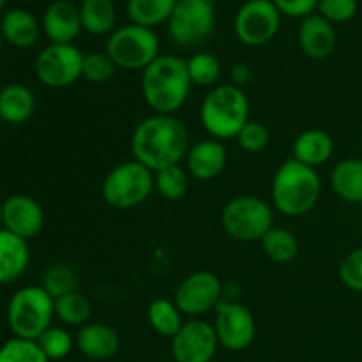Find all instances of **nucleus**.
<instances>
[{
  "mask_svg": "<svg viewBox=\"0 0 362 362\" xmlns=\"http://www.w3.org/2000/svg\"><path fill=\"white\" fill-rule=\"evenodd\" d=\"M187 62L191 83L198 87H216L221 78V62L209 52H198Z\"/></svg>",
  "mask_w": 362,
  "mask_h": 362,
  "instance_id": "obj_32",
  "label": "nucleus"
},
{
  "mask_svg": "<svg viewBox=\"0 0 362 362\" xmlns=\"http://www.w3.org/2000/svg\"><path fill=\"white\" fill-rule=\"evenodd\" d=\"M85 55L74 45L49 42L35 59V74L49 88H66L76 83L83 71Z\"/></svg>",
  "mask_w": 362,
  "mask_h": 362,
  "instance_id": "obj_11",
  "label": "nucleus"
},
{
  "mask_svg": "<svg viewBox=\"0 0 362 362\" xmlns=\"http://www.w3.org/2000/svg\"><path fill=\"white\" fill-rule=\"evenodd\" d=\"M30 262L28 243L14 233L0 230V285H9L25 274Z\"/></svg>",
  "mask_w": 362,
  "mask_h": 362,
  "instance_id": "obj_20",
  "label": "nucleus"
},
{
  "mask_svg": "<svg viewBox=\"0 0 362 362\" xmlns=\"http://www.w3.org/2000/svg\"><path fill=\"white\" fill-rule=\"evenodd\" d=\"M78 274L71 265L67 264H53L42 272L41 286L52 296L53 300L60 299L64 296L78 292Z\"/></svg>",
  "mask_w": 362,
  "mask_h": 362,
  "instance_id": "obj_31",
  "label": "nucleus"
},
{
  "mask_svg": "<svg viewBox=\"0 0 362 362\" xmlns=\"http://www.w3.org/2000/svg\"><path fill=\"white\" fill-rule=\"evenodd\" d=\"M221 303L223 283L209 271L193 272L177 286L175 304L187 317H202L209 311H216Z\"/></svg>",
  "mask_w": 362,
  "mask_h": 362,
  "instance_id": "obj_12",
  "label": "nucleus"
},
{
  "mask_svg": "<svg viewBox=\"0 0 362 362\" xmlns=\"http://www.w3.org/2000/svg\"><path fill=\"white\" fill-rule=\"evenodd\" d=\"M69 2H74V4H76V2H81V0H69Z\"/></svg>",
  "mask_w": 362,
  "mask_h": 362,
  "instance_id": "obj_45",
  "label": "nucleus"
},
{
  "mask_svg": "<svg viewBox=\"0 0 362 362\" xmlns=\"http://www.w3.org/2000/svg\"><path fill=\"white\" fill-rule=\"evenodd\" d=\"M200 122L216 140H232L250 122V99L244 88L216 85L202 101Z\"/></svg>",
  "mask_w": 362,
  "mask_h": 362,
  "instance_id": "obj_4",
  "label": "nucleus"
},
{
  "mask_svg": "<svg viewBox=\"0 0 362 362\" xmlns=\"http://www.w3.org/2000/svg\"><path fill=\"white\" fill-rule=\"evenodd\" d=\"M117 66L113 60L110 59L106 52H92L87 53L83 59V71H81V78L88 81V83L103 85L110 81L115 74Z\"/></svg>",
  "mask_w": 362,
  "mask_h": 362,
  "instance_id": "obj_35",
  "label": "nucleus"
},
{
  "mask_svg": "<svg viewBox=\"0 0 362 362\" xmlns=\"http://www.w3.org/2000/svg\"><path fill=\"white\" fill-rule=\"evenodd\" d=\"M253 73H251V67L246 66V64H235L230 71V80H232V85L243 88L247 81L251 80Z\"/></svg>",
  "mask_w": 362,
  "mask_h": 362,
  "instance_id": "obj_40",
  "label": "nucleus"
},
{
  "mask_svg": "<svg viewBox=\"0 0 362 362\" xmlns=\"http://www.w3.org/2000/svg\"><path fill=\"white\" fill-rule=\"evenodd\" d=\"M41 28L53 45H73L83 30L80 7L69 0H55L42 14Z\"/></svg>",
  "mask_w": 362,
  "mask_h": 362,
  "instance_id": "obj_16",
  "label": "nucleus"
},
{
  "mask_svg": "<svg viewBox=\"0 0 362 362\" xmlns=\"http://www.w3.org/2000/svg\"><path fill=\"white\" fill-rule=\"evenodd\" d=\"M39 349L42 350L49 362L52 361H62L73 352V349L76 346V339L71 336V332L64 327H57L52 325L49 329H46L37 339Z\"/></svg>",
  "mask_w": 362,
  "mask_h": 362,
  "instance_id": "obj_33",
  "label": "nucleus"
},
{
  "mask_svg": "<svg viewBox=\"0 0 362 362\" xmlns=\"http://www.w3.org/2000/svg\"><path fill=\"white\" fill-rule=\"evenodd\" d=\"M339 279L346 288L362 292V246L345 255L338 269Z\"/></svg>",
  "mask_w": 362,
  "mask_h": 362,
  "instance_id": "obj_38",
  "label": "nucleus"
},
{
  "mask_svg": "<svg viewBox=\"0 0 362 362\" xmlns=\"http://www.w3.org/2000/svg\"><path fill=\"white\" fill-rule=\"evenodd\" d=\"M214 331L219 345L230 352H243L253 343L257 324L250 308L233 300H223L216 310Z\"/></svg>",
  "mask_w": 362,
  "mask_h": 362,
  "instance_id": "obj_13",
  "label": "nucleus"
},
{
  "mask_svg": "<svg viewBox=\"0 0 362 362\" xmlns=\"http://www.w3.org/2000/svg\"><path fill=\"white\" fill-rule=\"evenodd\" d=\"M228 152L225 144L216 138H207L191 145L186 154V170L197 180H212L226 168Z\"/></svg>",
  "mask_w": 362,
  "mask_h": 362,
  "instance_id": "obj_17",
  "label": "nucleus"
},
{
  "mask_svg": "<svg viewBox=\"0 0 362 362\" xmlns=\"http://www.w3.org/2000/svg\"><path fill=\"white\" fill-rule=\"evenodd\" d=\"M55 300L41 285L23 286L9 299L7 324L14 338L37 341L39 336L52 327Z\"/></svg>",
  "mask_w": 362,
  "mask_h": 362,
  "instance_id": "obj_5",
  "label": "nucleus"
},
{
  "mask_svg": "<svg viewBox=\"0 0 362 362\" xmlns=\"http://www.w3.org/2000/svg\"><path fill=\"white\" fill-rule=\"evenodd\" d=\"M4 223H2V204H0V230H2Z\"/></svg>",
  "mask_w": 362,
  "mask_h": 362,
  "instance_id": "obj_41",
  "label": "nucleus"
},
{
  "mask_svg": "<svg viewBox=\"0 0 362 362\" xmlns=\"http://www.w3.org/2000/svg\"><path fill=\"white\" fill-rule=\"evenodd\" d=\"M182 311L175 304V300L156 299L148 304L147 318L151 327L165 338H175L177 332L182 329L186 322L182 320Z\"/></svg>",
  "mask_w": 362,
  "mask_h": 362,
  "instance_id": "obj_27",
  "label": "nucleus"
},
{
  "mask_svg": "<svg viewBox=\"0 0 362 362\" xmlns=\"http://www.w3.org/2000/svg\"><path fill=\"white\" fill-rule=\"evenodd\" d=\"M299 46L310 59H329L338 46L334 25L318 13L304 18L299 27Z\"/></svg>",
  "mask_w": 362,
  "mask_h": 362,
  "instance_id": "obj_18",
  "label": "nucleus"
},
{
  "mask_svg": "<svg viewBox=\"0 0 362 362\" xmlns=\"http://www.w3.org/2000/svg\"><path fill=\"white\" fill-rule=\"evenodd\" d=\"M179 0H127V16L131 23L154 30L168 23Z\"/></svg>",
  "mask_w": 362,
  "mask_h": 362,
  "instance_id": "obj_26",
  "label": "nucleus"
},
{
  "mask_svg": "<svg viewBox=\"0 0 362 362\" xmlns=\"http://www.w3.org/2000/svg\"><path fill=\"white\" fill-rule=\"evenodd\" d=\"M154 189L168 202L180 200L189 189V173L182 165H173L154 173Z\"/></svg>",
  "mask_w": 362,
  "mask_h": 362,
  "instance_id": "obj_29",
  "label": "nucleus"
},
{
  "mask_svg": "<svg viewBox=\"0 0 362 362\" xmlns=\"http://www.w3.org/2000/svg\"><path fill=\"white\" fill-rule=\"evenodd\" d=\"M262 251L276 264H288L299 253V243L290 230L272 226L260 240Z\"/></svg>",
  "mask_w": 362,
  "mask_h": 362,
  "instance_id": "obj_28",
  "label": "nucleus"
},
{
  "mask_svg": "<svg viewBox=\"0 0 362 362\" xmlns=\"http://www.w3.org/2000/svg\"><path fill=\"white\" fill-rule=\"evenodd\" d=\"M2 42H4V37H2V32H0V49H2Z\"/></svg>",
  "mask_w": 362,
  "mask_h": 362,
  "instance_id": "obj_43",
  "label": "nucleus"
},
{
  "mask_svg": "<svg viewBox=\"0 0 362 362\" xmlns=\"http://www.w3.org/2000/svg\"><path fill=\"white\" fill-rule=\"evenodd\" d=\"M272 2L283 16L304 20V18L315 14L320 0H272Z\"/></svg>",
  "mask_w": 362,
  "mask_h": 362,
  "instance_id": "obj_39",
  "label": "nucleus"
},
{
  "mask_svg": "<svg viewBox=\"0 0 362 362\" xmlns=\"http://www.w3.org/2000/svg\"><path fill=\"white\" fill-rule=\"evenodd\" d=\"M6 2H7V0H0V13H2V9L6 7Z\"/></svg>",
  "mask_w": 362,
  "mask_h": 362,
  "instance_id": "obj_42",
  "label": "nucleus"
},
{
  "mask_svg": "<svg viewBox=\"0 0 362 362\" xmlns=\"http://www.w3.org/2000/svg\"><path fill=\"white\" fill-rule=\"evenodd\" d=\"M81 27L90 35H110L115 30L117 9L110 0H81Z\"/></svg>",
  "mask_w": 362,
  "mask_h": 362,
  "instance_id": "obj_25",
  "label": "nucleus"
},
{
  "mask_svg": "<svg viewBox=\"0 0 362 362\" xmlns=\"http://www.w3.org/2000/svg\"><path fill=\"white\" fill-rule=\"evenodd\" d=\"M105 52L117 69L144 71L159 57V37L152 28L127 23L108 35Z\"/></svg>",
  "mask_w": 362,
  "mask_h": 362,
  "instance_id": "obj_7",
  "label": "nucleus"
},
{
  "mask_svg": "<svg viewBox=\"0 0 362 362\" xmlns=\"http://www.w3.org/2000/svg\"><path fill=\"white\" fill-rule=\"evenodd\" d=\"M221 225L232 239L239 243H255L274 226L271 205L258 197H235L223 207Z\"/></svg>",
  "mask_w": 362,
  "mask_h": 362,
  "instance_id": "obj_8",
  "label": "nucleus"
},
{
  "mask_svg": "<svg viewBox=\"0 0 362 362\" xmlns=\"http://www.w3.org/2000/svg\"><path fill=\"white\" fill-rule=\"evenodd\" d=\"M92 315V303L87 296L73 292L55 300V317L71 327H83Z\"/></svg>",
  "mask_w": 362,
  "mask_h": 362,
  "instance_id": "obj_30",
  "label": "nucleus"
},
{
  "mask_svg": "<svg viewBox=\"0 0 362 362\" xmlns=\"http://www.w3.org/2000/svg\"><path fill=\"white\" fill-rule=\"evenodd\" d=\"M357 9H359L357 0H320L317 7L318 14L331 21L332 25L346 23V21L354 20Z\"/></svg>",
  "mask_w": 362,
  "mask_h": 362,
  "instance_id": "obj_37",
  "label": "nucleus"
},
{
  "mask_svg": "<svg viewBox=\"0 0 362 362\" xmlns=\"http://www.w3.org/2000/svg\"><path fill=\"white\" fill-rule=\"evenodd\" d=\"M110 2H115V0H110Z\"/></svg>",
  "mask_w": 362,
  "mask_h": 362,
  "instance_id": "obj_46",
  "label": "nucleus"
},
{
  "mask_svg": "<svg viewBox=\"0 0 362 362\" xmlns=\"http://www.w3.org/2000/svg\"><path fill=\"white\" fill-rule=\"evenodd\" d=\"M168 34L184 48L204 45L216 28V6L212 0H179L168 20Z\"/></svg>",
  "mask_w": 362,
  "mask_h": 362,
  "instance_id": "obj_9",
  "label": "nucleus"
},
{
  "mask_svg": "<svg viewBox=\"0 0 362 362\" xmlns=\"http://www.w3.org/2000/svg\"><path fill=\"white\" fill-rule=\"evenodd\" d=\"M331 187L343 202L362 204V159L339 161L331 172Z\"/></svg>",
  "mask_w": 362,
  "mask_h": 362,
  "instance_id": "obj_24",
  "label": "nucleus"
},
{
  "mask_svg": "<svg viewBox=\"0 0 362 362\" xmlns=\"http://www.w3.org/2000/svg\"><path fill=\"white\" fill-rule=\"evenodd\" d=\"M152 191L154 173L134 159L110 170L101 184L103 200L119 211L138 207L148 200Z\"/></svg>",
  "mask_w": 362,
  "mask_h": 362,
  "instance_id": "obj_6",
  "label": "nucleus"
},
{
  "mask_svg": "<svg viewBox=\"0 0 362 362\" xmlns=\"http://www.w3.org/2000/svg\"><path fill=\"white\" fill-rule=\"evenodd\" d=\"M272 204L286 218H300L313 211L322 194V180L315 168L286 159L272 179Z\"/></svg>",
  "mask_w": 362,
  "mask_h": 362,
  "instance_id": "obj_3",
  "label": "nucleus"
},
{
  "mask_svg": "<svg viewBox=\"0 0 362 362\" xmlns=\"http://www.w3.org/2000/svg\"><path fill=\"white\" fill-rule=\"evenodd\" d=\"M35 98L30 88L11 83L0 90V119L7 124H23L34 115Z\"/></svg>",
  "mask_w": 362,
  "mask_h": 362,
  "instance_id": "obj_23",
  "label": "nucleus"
},
{
  "mask_svg": "<svg viewBox=\"0 0 362 362\" xmlns=\"http://www.w3.org/2000/svg\"><path fill=\"white\" fill-rule=\"evenodd\" d=\"M0 362H49L37 341L13 338L0 346Z\"/></svg>",
  "mask_w": 362,
  "mask_h": 362,
  "instance_id": "obj_34",
  "label": "nucleus"
},
{
  "mask_svg": "<svg viewBox=\"0 0 362 362\" xmlns=\"http://www.w3.org/2000/svg\"><path fill=\"white\" fill-rule=\"evenodd\" d=\"M281 16L272 0H246L233 20V32L243 45L258 48L278 35Z\"/></svg>",
  "mask_w": 362,
  "mask_h": 362,
  "instance_id": "obj_10",
  "label": "nucleus"
},
{
  "mask_svg": "<svg viewBox=\"0 0 362 362\" xmlns=\"http://www.w3.org/2000/svg\"><path fill=\"white\" fill-rule=\"evenodd\" d=\"M41 30L42 28L37 18L30 11L21 9V7L9 9L0 21V32H2L4 41L16 48L34 46L39 41Z\"/></svg>",
  "mask_w": 362,
  "mask_h": 362,
  "instance_id": "obj_21",
  "label": "nucleus"
},
{
  "mask_svg": "<svg viewBox=\"0 0 362 362\" xmlns=\"http://www.w3.org/2000/svg\"><path fill=\"white\" fill-rule=\"evenodd\" d=\"M189 151V133L175 115H154L141 120L131 136L134 161L147 166L152 173L180 165Z\"/></svg>",
  "mask_w": 362,
  "mask_h": 362,
  "instance_id": "obj_1",
  "label": "nucleus"
},
{
  "mask_svg": "<svg viewBox=\"0 0 362 362\" xmlns=\"http://www.w3.org/2000/svg\"><path fill=\"white\" fill-rule=\"evenodd\" d=\"M361 235H362V214H361Z\"/></svg>",
  "mask_w": 362,
  "mask_h": 362,
  "instance_id": "obj_44",
  "label": "nucleus"
},
{
  "mask_svg": "<svg viewBox=\"0 0 362 362\" xmlns=\"http://www.w3.org/2000/svg\"><path fill=\"white\" fill-rule=\"evenodd\" d=\"M2 223L7 232L28 240L45 226V211L32 197L13 194L2 202Z\"/></svg>",
  "mask_w": 362,
  "mask_h": 362,
  "instance_id": "obj_15",
  "label": "nucleus"
},
{
  "mask_svg": "<svg viewBox=\"0 0 362 362\" xmlns=\"http://www.w3.org/2000/svg\"><path fill=\"white\" fill-rule=\"evenodd\" d=\"M237 144L243 148L244 152H250V154H258L264 148H267L269 141H271V134L269 129L258 120H250L243 129L237 134Z\"/></svg>",
  "mask_w": 362,
  "mask_h": 362,
  "instance_id": "obj_36",
  "label": "nucleus"
},
{
  "mask_svg": "<svg viewBox=\"0 0 362 362\" xmlns=\"http://www.w3.org/2000/svg\"><path fill=\"white\" fill-rule=\"evenodd\" d=\"M212 362H214V361H212Z\"/></svg>",
  "mask_w": 362,
  "mask_h": 362,
  "instance_id": "obj_47",
  "label": "nucleus"
},
{
  "mask_svg": "<svg viewBox=\"0 0 362 362\" xmlns=\"http://www.w3.org/2000/svg\"><path fill=\"white\" fill-rule=\"evenodd\" d=\"M76 349L87 359L106 361L112 359L120 349L119 332L108 324L92 322L85 324L76 334Z\"/></svg>",
  "mask_w": 362,
  "mask_h": 362,
  "instance_id": "obj_19",
  "label": "nucleus"
},
{
  "mask_svg": "<svg viewBox=\"0 0 362 362\" xmlns=\"http://www.w3.org/2000/svg\"><path fill=\"white\" fill-rule=\"evenodd\" d=\"M218 336L214 325L205 320H191L172 338L175 362H212L218 352Z\"/></svg>",
  "mask_w": 362,
  "mask_h": 362,
  "instance_id": "obj_14",
  "label": "nucleus"
},
{
  "mask_svg": "<svg viewBox=\"0 0 362 362\" xmlns=\"http://www.w3.org/2000/svg\"><path fill=\"white\" fill-rule=\"evenodd\" d=\"M191 87L187 62L177 55H159L141 71V94L154 113L179 112L189 98Z\"/></svg>",
  "mask_w": 362,
  "mask_h": 362,
  "instance_id": "obj_2",
  "label": "nucleus"
},
{
  "mask_svg": "<svg viewBox=\"0 0 362 362\" xmlns=\"http://www.w3.org/2000/svg\"><path fill=\"white\" fill-rule=\"evenodd\" d=\"M292 154L296 161L317 170L334 154V140L322 129H308L293 141Z\"/></svg>",
  "mask_w": 362,
  "mask_h": 362,
  "instance_id": "obj_22",
  "label": "nucleus"
}]
</instances>
